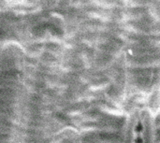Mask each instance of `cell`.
<instances>
[{"label": "cell", "mask_w": 160, "mask_h": 143, "mask_svg": "<svg viewBox=\"0 0 160 143\" xmlns=\"http://www.w3.org/2000/svg\"><path fill=\"white\" fill-rule=\"evenodd\" d=\"M73 0H41L43 7L49 11H63L69 7Z\"/></svg>", "instance_id": "6da1fadb"}, {"label": "cell", "mask_w": 160, "mask_h": 143, "mask_svg": "<svg viewBox=\"0 0 160 143\" xmlns=\"http://www.w3.org/2000/svg\"><path fill=\"white\" fill-rule=\"evenodd\" d=\"M144 120L142 116V113H140L133 126L132 143H144Z\"/></svg>", "instance_id": "7a4b0ae2"}]
</instances>
